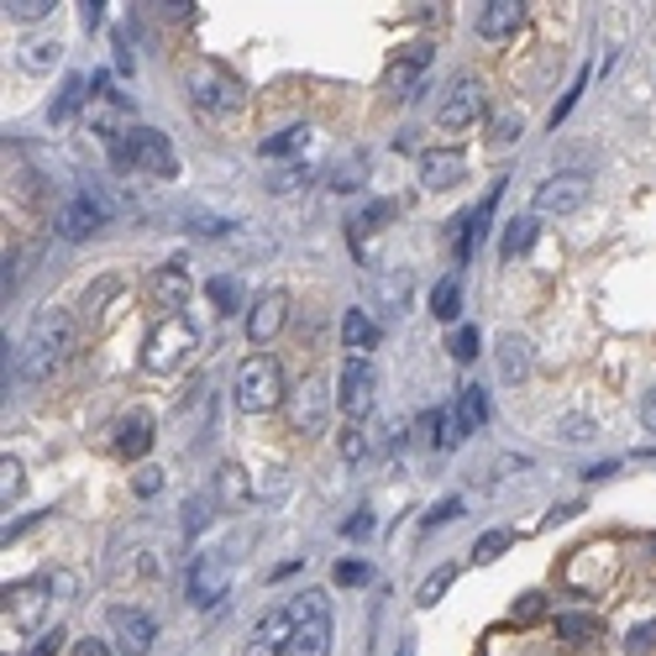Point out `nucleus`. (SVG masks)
I'll return each instance as SVG.
<instances>
[{"mask_svg": "<svg viewBox=\"0 0 656 656\" xmlns=\"http://www.w3.org/2000/svg\"><path fill=\"white\" fill-rule=\"evenodd\" d=\"M147 289H153V299H158V305H184V295H189V274H184L180 263H168V268H158V274H153V284H147Z\"/></svg>", "mask_w": 656, "mask_h": 656, "instance_id": "nucleus-21", "label": "nucleus"}, {"mask_svg": "<svg viewBox=\"0 0 656 656\" xmlns=\"http://www.w3.org/2000/svg\"><path fill=\"white\" fill-rule=\"evenodd\" d=\"M499 247H504V258H510V263H515L520 253H531V247H536V221L515 216L510 226H504V242H499Z\"/></svg>", "mask_w": 656, "mask_h": 656, "instance_id": "nucleus-24", "label": "nucleus"}, {"mask_svg": "<svg viewBox=\"0 0 656 656\" xmlns=\"http://www.w3.org/2000/svg\"><path fill=\"white\" fill-rule=\"evenodd\" d=\"M640 420H646V426H652V431H656V389H652V394H646V399H640Z\"/></svg>", "mask_w": 656, "mask_h": 656, "instance_id": "nucleus-53", "label": "nucleus"}, {"mask_svg": "<svg viewBox=\"0 0 656 656\" xmlns=\"http://www.w3.org/2000/svg\"><path fill=\"white\" fill-rule=\"evenodd\" d=\"M74 656H116V652H111L105 640H80V646H74Z\"/></svg>", "mask_w": 656, "mask_h": 656, "instance_id": "nucleus-49", "label": "nucleus"}, {"mask_svg": "<svg viewBox=\"0 0 656 656\" xmlns=\"http://www.w3.org/2000/svg\"><path fill=\"white\" fill-rule=\"evenodd\" d=\"M158 489H163L158 468H137V494H158Z\"/></svg>", "mask_w": 656, "mask_h": 656, "instance_id": "nucleus-44", "label": "nucleus"}, {"mask_svg": "<svg viewBox=\"0 0 656 656\" xmlns=\"http://www.w3.org/2000/svg\"><path fill=\"white\" fill-rule=\"evenodd\" d=\"M284 316H289V299L284 295H263L258 305H253V316H247V337L258 341H274L284 331Z\"/></svg>", "mask_w": 656, "mask_h": 656, "instance_id": "nucleus-18", "label": "nucleus"}, {"mask_svg": "<svg viewBox=\"0 0 656 656\" xmlns=\"http://www.w3.org/2000/svg\"><path fill=\"white\" fill-rule=\"evenodd\" d=\"M21 63H27V69H32V74H48V69H59L63 63V48H59V38L48 42H27V48H21Z\"/></svg>", "mask_w": 656, "mask_h": 656, "instance_id": "nucleus-25", "label": "nucleus"}, {"mask_svg": "<svg viewBox=\"0 0 656 656\" xmlns=\"http://www.w3.org/2000/svg\"><path fill=\"white\" fill-rule=\"evenodd\" d=\"M447 347H452V358H458V362H473L478 358V331H473V326H458Z\"/></svg>", "mask_w": 656, "mask_h": 656, "instance_id": "nucleus-35", "label": "nucleus"}, {"mask_svg": "<svg viewBox=\"0 0 656 656\" xmlns=\"http://www.w3.org/2000/svg\"><path fill=\"white\" fill-rule=\"evenodd\" d=\"M0 473H6V478H0V499L11 504V499L21 494V468H17V462H11V458H6V462H0Z\"/></svg>", "mask_w": 656, "mask_h": 656, "instance_id": "nucleus-39", "label": "nucleus"}, {"mask_svg": "<svg viewBox=\"0 0 656 656\" xmlns=\"http://www.w3.org/2000/svg\"><path fill=\"white\" fill-rule=\"evenodd\" d=\"M368 577H373V573H368L362 562H337V583H341V588H352V583H368Z\"/></svg>", "mask_w": 656, "mask_h": 656, "instance_id": "nucleus-41", "label": "nucleus"}, {"mask_svg": "<svg viewBox=\"0 0 656 656\" xmlns=\"http://www.w3.org/2000/svg\"><path fill=\"white\" fill-rule=\"evenodd\" d=\"M373 389H378V373L368 358H352L341 362V378H337V404L347 420H362L373 410Z\"/></svg>", "mask_w": 656, "mask_h": 656, "instance_id": "nucleus-5", "label": "nucleus"}, {"mask_svg": "<svg viewBox=\"0 0 656 656\" xmlns=\"http://www.w3.org/2000/svg\"><path fill=\"white\" fill-rule=\"evenodd\" d=\"M462 174H468V158H462L458 147H431V153L420 158V184H426V189H452Z\"/></svg>", "mask_w": 656, "mask_h": 656, "instance_id": "nucleus-15", "label": "nucleus"}, {"mask_svg": "<svg viewBox=\"0 0 656 656\" xmlns=\"http://www.w3.org/2000/svg\"><path fill=\"white\" fill-rule=\"evenodd\" d=\"M483 116V90L478 84H452V95L441 100V111H437V121L447 126V132H458V126H473V121Z\"/></svg>", "mask_w": 656, "mask_h": 656, "instance_id": "nucleus-13", "label": "nucleus"}, {"mask_svg": "<svg viewBox=\"0 0 656 656\" xmlns=\"http://www.w3.org/2000/svg\"><path fill=\"white\" fill-rule=\"evenodd\" d=\"M426 437H431V447L452 452V447L462 441V420H458V410H431V416H426Z\"/></svg>", "mask_w": 656, "mask_h": 656, "instance_id": "nucleus-22", "label": "nucleus"}, {"mask_svg": "<svg viewBox=\"0 0 656 656\" xmlns=\"http://www.w3.org/2000/svg\"><path fill=\"white\" fill-rule=\"evenodd\" d=\"M42 609H48V583H11V588H6V615H11V625L32 631L42 619Z\"/></svg>", "mask_w": 656, "mask_h": 656, "instance_id": "nucleus-14", "label": "nucleus"}, {"mask_svg": "<svg viewBox=\"0 0 656 656\" xmlns=\"http://www.w3.org/2000/svg\"><path fill=\"white\" fill-rule=\"evenodd\" d=\"M462 310V284L458 279H441L437 289H431V316L437 320H458Z\"/></svg>", "mask_w": 656, "mask_h": 656, "instance_id": "nucleus-28", "label": "nucleus"}, {"mask_svg": "<svg viewBox=\"0 0 656 656\" xmlns=\"http://www.w3.org/2000/svg\"><path fill=\"white\" fill-rule=\"evenodd\" d=\"M541 609H546V604H541V594H525V598L515 604V615H510V619H515V625H536Z\"/></svg>", "mask_w": 656, "mask_h": 656, "instance_id": "nucleus-40", "label": "nucleus"}, {"mask_svg": "<svg viewBox=\"0 0 656 656\" xmlns=\"http://www.w3.org/2000/svg\"><path fill=\"white\" fill-rule=\"evenodd\" d=\"M80 100H84V80H80V74H74V80L63 84L59 105H53V121H69V116H74V105H80Z\"/></svg>", "mask_w": 656, "mask_h": 656, "instance_id": "nucleus-34", "label": "nucleus"}, {"mask_svg": "<svg viewBox=\"0 0 656 656\" xmlns=\"http://www.w3.org/2000/svg\"><path fill=\"white\" fill-rule=\"evenodd\" d=\"M583 84H588V69L577 74V80H573V90H567V95H562V105H557V111H552V126H562V121L573 116V105H577V95H583Z\"/></svg>", "mask_w": 656, "mask_h": 656, "instance_id": "nucleus-38", "label": "nucleus"}, {"mask_svg": "<svg viewBox=\"0 0 656 656\" xmlns=\"http://www.w3.org/2000/svg\"><path fill=\"white\" fill-rule=\"evenodd\" d=\"M326 652H331V615H326V598L305 594V604H299V631H295L289 656H326Z\"/></svg>", "mask_w": 656, "mask_h": 656, "instance_id": "nucleus-6", "label": "nucleus"}, {"mask_svg": "<svg viewBox=\"0 0 656 656\" xmlns=\"http://www.w3.org/2000/svg\"><path fill=\"white\" fill-rule=\"evenodd\" d=\"M399 656H410V646H404V652H399Z\"/></svg>", "mask_w": 656, "mask_h": 656, "instance_id": "nucleus-54", "label": "nucleus"}, {"mask_svg": "<svg viewBox=\"0 0 656 656\" xmlns=\"http://www.w3.org/2000/svg\"><path fill=\"white\" fill-rule=\"evenodd\" d=\"M499 373H504V378H525V373H531V352H525V341H520V337H504V347H499Z\"/></svg>", "mask_w": 656, "mask_h": 656, "instance_id": "nucleus-29", "label": "nucleus"}, {"mask_svg": "<svg viewBox=\"0 0 656 656\" xmlns=\"http://www.w3.org/2000/svg\"><path fill=\"white\" fill-rule=\"evenodd\" d=\"M331 184H337V189H358V184H362V158L341 163V168H337V180H331Z\"/></svg>", "mask_w": 656, "mask_h": 656, "instance_id": "nucleus-42", "label": "nucleus"}, {"mask_svg": "<svg viewBox=\"0 0 656 656\" xmlns=\"http://www.w3.org/2000/svg\"><path fill=\"white\" fill-rule=\"evenodd\" d=\"M195 232H205V237H216V232H226V221H216V216H199V221H195Z\"/></svg>", "mask_w": 656, "mask_h": 656, "instance_id": "nucleus-52", "label": "nucleus"}, {"mask_svg": "<svg viewBox=\"0 0 656 656\" xmlns=\"http://www.w3.org/2000/svg\"><path fill=\"white\" fill-rule=\"evenodd\" d=\"M195 352V326L184 316H163L153 331H147V347H142V368L147 373H174L184 358Z\"/></svg>", "mask_w": 656, "mask_h": 656, "instance_id": "nucleus-2", "label": "nucleus"}, {"mask_svg": "<svg viewBox=\"0 0 656 656\" xmlns=\"http://www.w3.org/2000/svg\"><path fill=\"white\" fill-rule=\"evenodd\" d=\"M205 295H211V305H216L221 316H232V310H242V284L232 279V274H216V279L205 284Z\"/></svg>", "mask_w": 656, "mask_h": 656, "instance_id": "nucleus-26", "label": "nucleus"}, {"mask_svg": "<svg viewBox=\"0 0 656 656\" xmlns=\"http://www.w3.org/2000/svg\"><path fill=\"white\" fill-rule=\"evenodd\" d=\"M588 205V180L583 174H557L536 189V211L541 216H573Z\"/></svg>", "mask_w": 656, "mask_h": 656, "instance_id": "nucleus-9", "label": "nucleus"}, {"mask_svg": "<svg viewBox=\"0 0 656 656\" xmlns=\"http://www.w3.org/2000/svg\"><path fill=\"white\" fill-rule=\"evenodd\" d=\"M652 640H656V619H652V625H636V631H631V646H636V652H640V646H652Z\"/></svg>", "mask_w": 656, "mask_h": 656, "instance_id": "nucleus-48", "label": "nucleus"}, {"mask_svg": "<svg viewBox=\"0 0 656 656\" xmlns=\"http://www.w3.org/2000/svg\"><path fill=\"white\" fill-rule=\"evenodd\" d=\"M341 341H347L358 358H362V352H373V347H378L373 316H368V310H347V316H341Z\"/></svg>", "mask_w": 656, "mask_h": 656, "instance_id": "nucleus-20", "label": "nucleus"}, {"mask_svg": "<svg viewBox=\"0 0 656 656\" xmlns=\"http://www.w3.org/2000/svg\"><path fill=\"white\" fill-rule=\"evenodd\" d=\"M105 625H111V640H116L126 656H147V652H153V636H158V625L142 615V609H126V604H116V609L105 615Z\"/></svg>", "mask_w": 656, "mask_h": 656, "instance_id": "nucleus-8", "label": "nucleus"}, {"mask_svg": "<svg viewBox=\"0 0 656 656\" xmlns=\"http://www.w3.org/2000/svg\"><path fill=\"white\" fill-rule=\"evenodd\" d=\"M347 536H358V541H362V536H373V515L362 510V515L352 520V525H347Z\"/></svg>", "mask_w": 656, "mask_h": 656, "instance_id": "nucleus-47", "label": "nucleus"}, {"mask_svg": "<svg viewBox=\"0 0 656 656\" xmlns=\"http://www.w3.org/2000/svg\"><path fill=\"white\" fill-rule=\"evenodd\" d=\"M557 636H562V640H577V646H583V640H598V619H588V615H562V619H557Z\"/></svg>", "mask_w": 656, "mask_h": 656, "instance_id": "nucleus-31", "label": "nucleus"}, {"mask_svg": "<svg viewBox=\"0 0 656 656\" xmlns=\"http://www.w3.org/2000/svg\"><path fill=\"white\" fill-rule=\"evenodd\" d=\"M305 142H310V126H284L279 137H263V158H295V153H305Z\"/></svg>", "mask_w": 656, "mask_h": 656, "instance_id": "nucleus-23", "label": "nucleus"}, {"mask_svg": "<svg viewBox=\"0 0 656 656\" xmlns=\"http://www.w3.org/2000/svg\"><path fill=\"white\" fill-rule=\"evenodd\" d=\"M59 640H63V636H59V631H53V636H42V640H38V646H32V652H27V656H53V652H59Z\"/></svg>", "mask_w": 656, "mask_h": 656, "instance_id": "nucleus-51", "label": "nucleus"}, {"mask_svg": "<svg viewBox=\"0 0 656 656\" xmlns=\"http://www.w3.org/2000/svg\"><path fill=\"white\" fill-rule=\"evenodd\" d=\"M147 447H153V416L147 410H137V416H126L121 420V431H116V452L121 458H147Z\"/></svg>", "mask_w": 656, "mask_h": 656, "instance_id": "nucleus-19", "label": "nucleus"}, {"mask_svg": "<svg viewBox=\"0 0 656 656\" xmlns=\"http://www.w3.org/2000/svg\"><path fill=\"white\" fill-rule=\"evenodd\" d=\"M452 577H458L452 567H441V573H431V577H426V583H420V594H416V604H420V609H431V604H437V598L447 594V588H452Z\"/></svg>", "mask_w": 656, "mask_h": 656, "instance_id": "nucleus-32", "label": "nucleus"}, {"mask_svg": "<svg viewBox=\"0 0 656 656\" xmlns=\"http://www.w3.org/2000/svg\"><path fill=\"white\" fill-rule=\"evenodd\" d=\"M652 552H656V536H652Z\"/></svg>", "mask_w": 656, "mask_h": 656, "instance_id": "nucleus-55", "label": "nucleus"}, {"mask_svg": "<svg viewBox=\"0 0 656 656\" xmlns=\"http://www.w3.org/2000/svg\"><path fill=\"white\" fill-rule=\"evenodd\" d=\"M63 341H69V316H42L38 326L27 331V341H21V358H17L21 378H27V383H42V378L59 368Z\"/></svg>", "mask_w": 656, "mask_h": 656, "instance_id": "nucleus-1", "label": "nucleus"}, {"mask_svg": "<svg viewBox=\"0 0 656 656\" xmlns=\"http://www.w3.org/2000/svg\"><path fill=\"white\" fill-rule=\"evenodd\" d=\"M458 420H462V431H478L483 420H489V399H483V389H462L458 394Z\"/></svg>", "mask_w": 656, "mask_h": 656, "instance_id": "nucleus-27", "label": "nucleus"}, {"mask_svg": "<svg viewBox=\"0 0 656 656\" xmlns=\"http://www.w3.org/2000/svg\"><path fill=\"white\" fill-rule=\"evenodd\" d=\"M299 180H305V174H299V168H289V174H279V180H274V189H279V195H289V189H299Z\"/></svg>", "mask_w": 656, "mask_h": 656, "instance_id": "nucleus-50", "label": "nucleus"}, {"mask_svg": "<svg viewBox=\"0 0 656 656\" xmlns=\"http://www.w3.org/2000/svg\"><path fill=\"white\" fill-rule=\"evenodd\" d=\"M299 615L295 609H268V615L253 625V640H247V656H284L295 646Z\"/></svg>", "mask_w": 656, "mask_h": 656, "instance_id": "nucleus-7", "label": "nucleus"}, {"mask_svg": "<svg viewBox=\"0 0 656 656\" xmlns=\"http://www.w3.org/2000/svg\"><path fill=\"white\" fill-rule=\"evenodd\" d=\"M362 452H368V447H362V437H358V431H347V437H341V458H347V462H358Z\"/></svg>", "mask_w": 656, "mask_h": 656, "instance_id": "nucleus-45", "label": "nucleus"}, {"mask_svg": "<svg viewBox=\"0 0 656 656\" xmlns=\"http://www.w3.org/2000/svg\"><path fill=\"white\" fill-rule=\"evenodd\" d=\"M100 221H105V205L95 199V189H84V195H74L69 205H63L59 216H53V226H59L63 242H84L90 232H95Z\"/></svg>", "mask_w": 656, "mask_h": 656, "instance_id": "nucleus-12", "label": "nucleus"}, {"mask_svg": "<svg viewBox=\"0 0 656 656\" xmlns=\"http://www.w3.org/2000/svg\"><path fill=\"white\" fill-rule=\"evenodd\" d=\"M426 69H431V48H426V42L404 48L399 59H389V90H394V95H410V90L420 84V74H426Z\"/></svg>", "mask_w": 656, "mask_h": 656, "instance_id": "nucleus-17", "label": "nucleus"}, {"mask_svg": "<svg viewBox=\"0 0 656 656\" xmlns=\"http://www.w3.org/2000/svg\"><path fill=\"white\" fill-rule=\"evenodd\" d=\"M394 216V205H389V199H373V205H368V211H362L358 216V226H352V242H368V232H378V226H383V221Z\"/></svg>", "mask_w": 656, "mask_h": 656, "instance_id": "nucleus-30", "label": "nucleus"}, {"mask_svg": "<svg viewBox=\"0 0 656 656\" xmlns=\"http://www.w3.org/2000/svg\"><path fill=\"white\" fill-rule=\"evenodd\" d=\"M510 546V531H489V536H478V546H473V557L478 562H494L499 552Z\"/></svg>", "mask_w": 656, "mask_h": 656, "instance_id": "nucleus-36", "label": "nucleus"}, {"mask_svg": "<svg viewBox=\"0 0 656 656\" xmlns=\"http://www.w3.org/2000/svg\"><path fill=\"white\" fill-rule=\"evenodd\" d=\"M284 399V368L274 358H247L237 373V410L242 416H263Z\"/></svg>", "mask_w": 656, "mask_h": 656, "instance_id": "nucleus-3", "label": "nucleus"}, {"mask_svg": "<svg viewBox=\"0 0 656 656\" xmlns=\"http://www.w3.org/2000/svg\"><path fill=\"white\" fill-rule=\"evenodd\" d=\"M515 137H520V116H504L494 126V142H515Z\"/></svg>", "mask_w": 656, "mask_h": 656, "instance_id": "nucleus-46", "label": "nucleus"}, {"mask_svg": "<svg viewBox=\"0 0 656 656\" xmlns=\"http://www.w3.org/2000/svg\"><path fill=\"white\" fill-rule=\"evenodd\" d=\"M557 437L562 441H588V437H594V420H583V416L557 420Z\"/></svg>", "mask_w": 656, "mask_h": 656, "instance_id": "nucleus-37", "label": "nucleus"}, {"mask_svg": "<svg viewBox=\"0 0 656 656\" xmlns=\"http://www.w3.org/2000/svg\"><path fill=\"white\" fill-rule=\"evenodd\" d=\"M53 11V0H6V17L11 21H42Z\"/></svg>", "mask_w": 656, "mask_h": 656, "instance_id": "nucleus-33", "label": "nucleus"}, {"mask_svg": "<svg viewBox=\"0 0 656 656\" xmlns=\"http://www.w3.org/2000/svg\"><path fill=\"white\" fill-rule=\"evenodd\" d=\"M520 17H525L520 0H483V6H478V38H489V42L515 38Z\"/></svg>", "mask_w": 656, "mask_h": 656, "instance_id": "nucleus-16", "label": "nucleus"}, {"mask_svg": "<svg viewBox=\"0 0 656 656\" xmlns=\"http://www.w3.org/2000/svg\"><path fill=\"white\" fill-rule=\"evenodd\" d=\"M126 168H142L153 180H174L180 158H174V147L158 126H126Z\"/></svg>", "mask_w": 656, "mask_h": 656, "instance_id": "nucleus-4", "label": "nucleus"}, {"mask_svg": "<svg viewBox=\"0 0 656 656\" xmlns=\"http://www.w3.org/2000/svg\"><path fill=\"white\" fill-rule=\"evenodd\" d=\"M184 588H189V604L211 609L221 598V588H226V562H221V552H199V557L189 562V573H184Z\"/></svg>", "mask_w": 656, "mask_h": 656, "instance_id": "nucleus-11", "label": "nucleus"}, {"mask_svg": "<svg viewBox=\"0 0 656 656\" xmlns=\"http://www.w3.org/2000/svg\"><path fill=\"white\" fill-rule=\"evenodd\" d=\"M189 90H195V100L205 111H237L242 105V84L232 80V74H221L216 63L195 69V74H189Z\"/></svg>", "mask_w": 656, "mask_h": 656, "instance_id": "nucleus-10", "label": "nucleus"}, {"mask_svg": "<svg viewBox=\"0 0 656 656\" xmlns=\"http://www.w3.org/2000/svg\"><path fill=\"white\" fill-rule=\"evenodd\" d=\"M458 515H462V499H447V504H437V510L426 515V531H431V525H447V520H458Z\"/></svg>", "mask_w": 656, "mask_h": 656, "instance_id": "nucleus-43", "label": "nucleus"}]
</instances>
